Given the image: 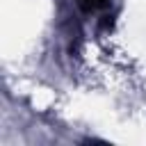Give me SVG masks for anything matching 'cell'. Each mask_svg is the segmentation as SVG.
Masks as SVG:
<instances>
[{
	"label": "cell",
	"instance_id": "6da1fadb",
	"mask_svg": "<svg viewBox=\"0 0 146 146\" xmlns=\"http://www.w3.org/2000/svg\"><path fill=\"white\" fill-rule=\"evenodd\" d=\"M75 5L84 11V14H100V11H107L112 0H75Z\"/></svg>",
	"mask_w": 146,
	"mask_h": 146
}]
</instances>
